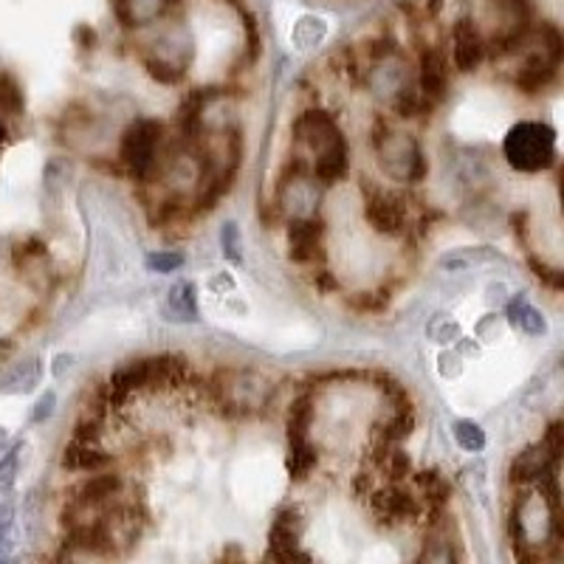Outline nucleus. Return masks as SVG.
I'll return each mask as SVG.
<instances>
[{"instance_id":"1","label":"nucleus","mask_w":564,"mask_h":564,"mask_svg":"<svg viewBox=\"0 0 564 564\" xmlns=\"http://www.w3.org/2000/svg\"><path fill=\"white\" fill-rule=\"evenodd\" d=\"M212 395L228 415H254L269 407L274 384L257 369H220L212 381Z\"/></svg>"},{"instance_id":"2","label":"nucleus","mask_w":564,"mask_h":564,"mask_svg":"<svg viewBox=\"0 0 564 564\" xmlns=\"http://www.w3.org/2000/svg\"><path fill=\"white\" fill-rule=\"evenodd\" d=\"M505 162L519 172H539L556 162V133L542 121H519L505 136Z\"/></svg>"},{"instance_id":"3","label":"nucleus","mask_w":564,"mask_h":564,"mask_svg":"<svg viewBox=\"0 0 564 564\" xmlns=\"http://www.w3.org/2000/svg\"><path fill=\"white\" fill-rule=\"evenodd\" d=\"M373 147L378 155L381 170L398 184H415L427 175V164H423V153L418 141L407 133L390 130L378 119L373 130Z\"/></svg>"},{"instance_id":"4","label":"nucleus","mask_w":564,"mask_h":564,"mask_svg":"<svg viewBox=\"0 0 564 564\" xmlns=\"http://www.w3.org/2000/svg\"><path fill=\"white\" fill-rule=\"evenodd\" d=\"M164 128L158 119H136L133 125L121 136L119 158L136 178H147L155 170L158 162V147H162Z\"/></svg>"},{"instance_id":"5","label":"nucleus","mask_w":564,"mask_h":564,"mask_svg":"<svg viewBox=\"0 0 564 564\" xmlns=\"http://www.w3.org/2000/svg\"><path fill=\"white\" fill-rule=\"evenodd\" d=\"M319 195H322V187L311 175L308 162L291 158L288 167L279 175V187H277L279 206L286 212H296L294 220H299V218H308L311 212L319 206Z\"/></svg>"},{"instance_id":"6","label":"nucleus","mask_w":564,"mask_h":564,"mask_svg":"<svg viewBox=\"0 0 564 564\" xmlns=\"http://www.w3.org/2000/svg\"><path fill=\"white\" fill-rule=\"evenodd\" d=\"M294 138L299 141L303 147L313 150L316 155H322L325 150L336 147L339 141H344L336 119L325 111H305L294 121Z\"/></svg>"},{"instance_id":"7","label":"nucleus","mask_w":564,"mask_h":564,"mask_svg":"<svg viewBox=\"0 0 564 564\" xmlns=\"http://www.w3.org/2000/svg\"><path fill=\"white\" fill-rule=\"evenodd\" d=\"M364 218L378 235L401 237L407 232V203H403V198L395 195V192H373V195L367 198Z\"/></svg>"},{"instance_id":"8","label":"nucleus","mask_w":564,"mask_h":564,"mask_svg":"<svg viewBox=\"0 0 564 564\" xmlns=\"http://www.w3.org/2000/svg\"><path fill=\"white\" fill-rule=\"evenodd\" d=\"M483 57H485V43H483L480 29L474 26V21H469V17L457 21L454 31H452V60H454V68L460 70V74H471V70L480 68Z\"/></svg>"},{"instance_id":"9","label":"nucleus","mask_w":564,"mask_h":564,"mask_svg":"<svg viewBox=\"0 0 564 564\" xmlns=\"http://www.w3.org/2000/svg\"><path fill=\"white\" fill-rule=\"evenodd\" d=\"M559 460L544 449L542 444L525 449L522 454L514 457V463H510V483L514 485H539L548 474H556Z\"/></svg>"},{"instance_id":"10","label":"nucleus","mask_w":564,"mask_h":564,"mask_svg":"<svg viewBox=\"0 0 564 564\" xmlns=\"http://www.w3.org/2000/svg\"><path fill=\"white\" fill-rule=\"evenodd\" d=\"M322 223L313 218H299L288 226V257L294 262H313L322 257Z\"/></svg>"},{"instance_id":"11","label":"nucleus","mask_w":564,"mask_h":564,"mask_svg":"<svg viewBox=\"0 0 564 564\" xmlns=\"http://www.w3.org/2000/svg\"><path fill=\"white\" fill-rule=\"evenodd\" d=\"M420 91L427 102H444L449 94V62L435 48L420 54Z\"/></svg>"},{"instance_id":"12","label":"nucleus","mask_w":564,"mask_h":564,"mask_svg":"<svg viewBox=\"0 0 564 564\" xmlns=\"http://www.w3.org/2000/svg\"><path fill=\"white\" fill-rule=\"evenodd\" d=\"M373 510L381 522L393 525V522L412 519L418 514V502L412 500V494H407L403 488L386 485V488H378L373 494Z\"/></svg>"},{"instance_id":"13","label":"nucleus","mask_w":564,"mask_h":564,"mask_svg":"<svg viewBox=\"0 0 564 564\" xmlns=\"http://www.w3.org/2000/svg\"><path fill=\"white\" fill-rule=\"evenodd\" d=\"M65 469L70 471H99L111 463V457L104 454L94 440H70V444L62 449V460Z\"/></svg>"},{"instance_id":"14","label":"nucleus","mask_w":564,"mask_h":564,"mask_svg":"<svg viewBox=\"0 0 564 564\" xmlns=\"http://www.w3.org/2000/svg\"><path fill=\"white\" fill-rule=\"evenodd\" d=\"M170 4L172 0H119L116 14H119L121 26L141 29V26L155 23L158 17L170 9Z\"/></svg>"},{"instance_id":"15","label":"nucleus","mask_w":564,"mask_h":564,"mask_svg":"<svg viewBox=\"0 0 564 564\" xmlns=\"http://www.w3.org/2000/svg\"><path fill=\"white\" fill-rule=\"evenodd\" d=\"M347 170H350V155H347V145L344 141H339L336 147H330V150H325L322 155H316V162H313V170H311V175L319 184H325V187H330V184H336V181H342L344 175H347Z\"/></svg>"},{"instance_id":"16","label":"nucleus","mask_w":564,"mask_h":564,"mask_svg":"<svg viewBox=\"0 0 564 564\" xmlns=\"http://www.w3.org/2000/svg\"><path fill=\"white\" fill-rule=\"evenodd\" d=\"M119 491H121V477H116V474H96V477L85 480L79 485V500L77 502L91 505V508H102V505H108Z\"/></svg>"},{"instance_id":"17","label":"nucleus","mask_w":564,"mask_h":564,"mask_svg":"<svg viewBox=\"0 0 564 564\" xmlns=\"http://www.w3.org/2000/svg\"><path fill=\"white\" fill-rule=\"evenodd\" d=\"M43 378V367L37 359H26L21 364L9 367V373L0 378V390L4 393H31Z\"/></svg>"},{"instance_id":"18","label":"nucleus","mask_w":564,"mask_h":564,"mask_svg":"<svg viewBox=\"0 0 564 564\" xmlns=\"http://www.w3.org/2000/svg\"><path fill=\"white\" fill-rule=\"evenodd\" d=\"M311 423H313V401L311 395H303L291 403V412H288V444H303V440H308Z\"/></svg>"},{"instance_id":"19","label":"nucleus","mask_w":564,"mask_h":564,"mask_svg":"<svg viewBox=\"0 0 564 564\" xmlns=\"http://www.w3.org/2000/svg\"><path fill=\"white\" fill-rule=\"evenodd\" d=\"M316 463H319V452H316V446H311V440H303V444H291L286 466H288V474L294 480H305Z\"/></svg>"},{"instance_id":"20","label":"nucleus","mask_w":564,"mask_h":564,"mask_svg":"<svg viewBox=\"0 0 564 564\" xmlns=\"http://www.w3.org/2000/svg\"><path fill=\"white\" fill-rule=\"evenodd\" d=\"M170 311L178 316V319H198V296L192 282H178L170 291Z\"/></svg>"},{"instance_id":"21","label":"nucleus","mask_w":564,"mask_h":564,"mask_svg":"<svg viewBox=\"0 0 564 564\" xmlns=\"http://www.w3.org/2000/svg\"><path fill=\"white\" fill-rule=\"evenodd\" d=\"M415 564H457V551L446 536L432 534Z\"/></svg>"},{"instance_id":"22","label":"nucleus","mask_w":564,"mask_h":564,"mask_svg":"<svg viewBox=\"0 0 564 564\" xmlns=\"http://www.w3.org/2000/svg\"><path fill=\"white\" fill-rule=\"evenodd\" d=\"M26 108V99H23V87L17 82L9 70L0 74V111L9 113V116H21Z\"/></svg>"},{"instance_id":"23","label":"nucleus","mask_w":564,"mask_h":564,"mask_svg":"<svg viewBox=\"0 0 564 564\" xmlns=\"http://www.w3.org/2000/svg\"><path fill=\"white\" fill-rule=\"evenodd\" d=\"M508 316H510V322H514L517 328H522L525 333H531V336H539V333H544V316L539 311H534L531 305H525L522 299H514L508 308Z\"/></svg>"},{"instance_id":"24","label":"nucleus","mask_w":564,"mask_h":564,"mask_svg":"<svg viewBox=\"0 0 564 564\" xmlns=\"http://www.w3.org/2000/svg\"><path fill=\"white\" fill-rule=\"evenodd\" d=\"M415 480H418L420 491L427 494V502H432L435 508H440L449 500V483L440 477L437 471H420Z\"/></svg>"},{"instance_id":"25","label":"nucleus","mask_w":564,"mask_h":564,"mask_svg":"<svg viewBox=\"0 0 564 564\" xmlns=\"http://www.w3.org/2000/svg\"><path fill=\"white\" fill-rule=\"evenodd\" d=\"M454 440L460 444L463 452H483L485 446V432L483 427H477L474 420H457L454 423Z\"/></svg>"},{"instance_id":"26","label":"nucleus","mask_w":564,"mask_h":564,"mask_svg":"<svg viewBox=\"0 0 564 564\" xmlns=\"http://www.w3.org/2000/svg\"><path fill=\"white\" fill-rule=\"evenodd\" d=\"M412 427H415V415H412V410H398L395 412V418L386 423L384 427V435H381V440L384 444H398V440H403L410 432H412Z\"/></svg>"},{"instance_id":"27","label":"nucleus","mask_w":564,"mask_h":564,"mask_svg":"<svg viewBox=\"0 0 564 564\" xmlns=\"http://www.w3.org/2000/svg\"><path fill=\"white\" fill-rule=\"evenodd\" d=\"M184 266V254L181 252H153L147 254V269L158 271V274H172Z\"/></svg>"},{"instance_id":"28","label":"nucleus","mask_w":564,"mask_h":564,"mask_svg":"<svg viewBox=\"0 0 564 564\" xmlns=\"http://www.w3.org/2000/svg\"><path fill=\"white\" fill-rule=\"evenodd\" d=\"M220 249L232 262H240V228H237V223H223Z\"/></svg>"},{"instance_id":"29","label":"nucleus","mask_w":564,"mask_h":564,"mask_svg":"<svg viewBox=\"0 0 564 564\" xmlns=\"http://www.w3.org/2000/svg\"><path fill=\"white\" fill-rule=\"evenodd\" d=\"M17 454H21V446H14L4 460H0V488L12 485L14 474H17Z\"/></svg>"},{"instance_id":"30","label":"nucleus","mask_w":564,"mask_h":564,"mask_svg":"<svg viewBox=\"0 0 564 564\" xmlns=\"http://www.w3.org/2000/svg\"><path fill=\"white\" fill-rule=\"evenodd\" d=\"M57 407V395L54 393H46L37 403H34V412H31V423H43L46 418L54 415Z\"/></svg>"},{"instance_id":"31","label":"nucleus","mask_w":564,"mask_h":564,"mask_svg":"<svg viewBox=\"0 0 564 564\" xmlns=\"http://www.w3.org/2000/svg\"><path fill=\"white\" fill-rule=\"evenodd\" d=\"M245 40H249V60L254 62L260 54V29L252 14H245Z\"/></svg>"},{"instance_id":"32","label":"nucleus","mask_w":564,"mask_h":564,"mask_svg":"<svg viewBox=\"0 0 564 564\" xmlns=\"http://www.w3.org/2000/svg\"><path fill=\"white\" fill-rule=\"evenodd\" d=\"M277 564H311V556L305 553V551H291V553H286L282 559H277Z\"/></svg>"},{"instance_id":"33","label":"nucleus","mask_w":564,"mask_h":564,"mask_svg":"<svg viewBox=\"0 0 564 564\" xmlns=\"http://www.w3.org/2000/svg\"><path fill=\"white\" fill-rule=\"evenodd\" d=\"M9 525H12V510L4 508V514H0V542H4L6 531H9Z\"/></svg>"},{"instance_id":"34","label":"nucleus","mask_w":564,"mask_h":564,"mask_svg":"<svg viewBox=\"0 0 564 564\" xmlns=\"http://www.w3.org/2000/svg\"><path fill=\"white\" fill-rule=\"evenodd\" d=\"M330 274L325 271V274H319V277H316V286H319L322 291H330V288H336V282H333V279H328Z\"/></svg>"},{"instance_id":"35","label":"nucleus","mask_w":564,"mask_h":564,"mask_svg":"<svg viewBox=\"0 0 564 564\" xmlns=\"http://www.w3.org/2000/svg\"><path fill=\"white\" fill-rule=\"evenodd\" d=\"M440 6H444V0H427V9H429L432 14H437V12H440Z\"/></svg>"},{"instance_id":"36","label":"nucleus","mask_w":564,"mask_h":564,"mask_svg":"<svg viewBox=\"0 0 564 564\" xmlns=\"http://www.w3.org/2000/svg\"><path fill=\"white\" fill-rule=\"evenodd\" d=\"M232 4H237V0H232Z\"/></svg>"}]
</instances>
